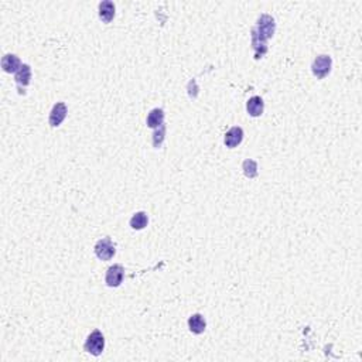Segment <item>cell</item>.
Here are the masks:
<instances>
[{
    "mask_svg": "<svg viewBox=\"0 0 362 362\" xmlns=\"http://www.w3.org/2000/svg\"><path fill=\"white\" fill-rule=\"evenodd\" d=\"M95 253L101 260H110L115 255V246L110 241V238H103L96 242L95 245Z\"/></svg>",
    "mask_w": 362,
    "mask_h": 362,
    "instance_id": "obj_4",
    "label": "cell"
},
{
    "mask_svg": "<svg viewBox=\"0 0 362 362\" xmlns=\"http://www.w3.org/2000/svg\"><path fill=\"white\" fill-rule=\"evenodd\" d=\"M67 106H65V103L63 102H58V103H55L54 105V108L51 110V113H50V125L52 127H57L60 126L61 123H63V121L65 119V116H67Z\"/></svg>",
    "mask_w": 362,
    "mask_h": 362,
    "instance_id": "obj_6",
    "label": "cell"
},
{
    "mask_svg": "<svg viewBox=\"0 0 362 362\" xmlns=\"http://www.w3.org/2000/svg\"><path fill=\"white\" fill-rule=\"evenodd\" d=\"M275 29H276L275 18L269 15H262L258 20L256 27L252 30V35L256 37L258 40L266 43V40H269L275 34Z\"/></svg>",
    "mask_w": 362,
    "mask_h": 362,
    "instance_id": "obj_1",
    "label": "cell"
},
{
    "mask_svg": "<svg viewBox=\"0 0 362 362\" xmlns=\"http://www.w3.org/2000/svg\"><path fill=\"white\" fill-rule=\"evenodd\" d=\"M32 81V68L27 64H23L16 72V82L18 86H27Z\"/></svg>",
    "mask_w": 362,
    "mask_h": 362,
    "instance_id": "obj_11",
    "label": "cell"
},
{
    "mask_svg": "<svg viewBox=\"0 0 362 362\" xmlns=\"http://www.w3.org/2000/svg\"><path fill=\"white\" fill-rule=\"evenodd\" d=\"M242 139H243V130L239 126H234L226 132L224 142L226 144V147L234 149V147H236L239 143L242 142Z\"/></svg>",
    "mask_w": 362,
    "mask_h": 362,
    "instance_id": "obj_7",
    "label": "cell"
},
{
    "mask_svg": "<svg viewBox=\"0 0 362 362\" xmlns=\"http://www.w3.org/2000/svg\"><path fill=\"white\" fill-rule=\"evenodd\" d=\"M189 327L194 334H203L207 327L204 317L201 314H192L189 318Z\"/></svg>",
    "mask_w": 362,
    "mask_h": 362,
    "instance_id": "obj_12",
    "label": "cell"
},
{
    "mask_svg": "<svg viewBox=\"0 0 362 362\" xmlns=\"http://www.w3.org/2000/svg\"><path fill=\"white\" fill-rule=\"evenodd\" d=\"M331 64H332V61H331L330 55H318L313 63V67H311L313 74L320 79L327 77L331 71Z\"/></svg>",
    "mask_w": 362,
    "mask_h": 362,
    "instance_id": "obj_3",
    "label": "cell"
},
{
    "mask_svg": "<svg viewBox=\"0 0 362 362\" xmlns=\"http://www.w3.org/2000/svg\"><path fill=\"white\" fill-rule=\"evenodd\" d=\"M85 351L92 354L95 357L101 355L103 348H105V338H103V334L99 330H95L94 332H91L85 341Z\"/></svg>",
    "mask_w": 362,
    "mask_h": 362,
    "instance_id": "obj_2",
    "label": "cell"
},
{
    "mask_svg": "<svg viewBox=\"0 0 362 362\" xmlns=\"http://www.w3.org/2000/svg\"><path fill=\"white\" fill-rule=\"evenodd\" d=\"M99 17L102 21L105 23H110L115 17V4L109 1V0H105L102 3H99Z\"/></svg>",
    "mask_w": 362,
    "mask_h": 362,
    "instance_id": "obj_10",
    "label": "cell"
},
{
    "mask_svg": "<svg viewBox=\"0 0 362 362\" xmlns=\"http://www.w3.org/2000/svg\"><path fill=\"white\" fill-rule=\"evenodd\" d=\"M242 169H243L245 175L249 177V178H255L258 175V164H256L255 160H251V158L245 160L243 164H242Z\"/></svg>",
    "mask_w": 362,
    "mask_h": 362,
    "instance_id": "obj_15",
    "label": "cell"
},
{
    "mask_svg": "<svg viewBox=\"0 0 362 362\" xmlns=\"http://www.w3.org/2000/svg\"><path fill=\"white\" fill-rule=\"evenodd\" d=\"M147 215H146V212H136L133 217H132V220H130V226L133 228V229H143L146 225H147Z\"/></svg>",
    "mask_w": 362,
    "mask_h": 362,
    "instance_id": "obj_14",
    "label": "cell"
},
{
    "mask_svg": "<svg viewBox=\"0 0 362 362\" xmlns=\"http://www.w3.org/2000/svg\"><path fill=\"white\" fill-rule=\"evenodd\" d=\"M123 275H125V270H123V268L121 265L110 266L108 269V272H106V277H105L106 284L109 287H118L119 284L122 283V280H123Z\"/></svg>",
    "mask_w": 362,
    "mask_h": 362,
    "instance_id": "obj_5",
    "label": "cell"
},
{
    "mask_svg": "<svg viewBox=\"0 0 362 362\" xmlns=\"http://www.w3.org/2000/svg\"><path fill=\"white\" fill-rule=\"evenodd\" d=\"M246 109H248V113L253 116V118H258L263 113V109H265V105H263V99L260 96H252L248 103H246Z\"/></svg>",
    "mask_w": 362,
    "mask_h": 362,
    "instance_id": "obj_8",
    "label": "cell"
},
{
    "mask_svg": "<svg viewBox=\"0 0 362 362\" xmlns=\"http://www.w3.org/2000/svg\"><path fill=\"white\" fill-rule=\"evenodd\" d=\"M164 122V112L161 109H153L147 116V126L149 127H160Z\"/></svg>",
    "mask_w": 362,
    "mask_h": 362,
    "instance_id": "obj_13",
    "label": "cell"
},
{
    "mask_svg": "<svg viewBox=\"0 0 362 362\" xmlns=\"http://www.w3.org/2000/svg\"><path fill=\"white\" fill-rule=\"evenodd\" d=\"M164 135H166V126L161 125L160 129L156 130L155 135H153V144H155V147H160L161 146V143L164 140Z\"/></svg>",
    "mask_w": 362,
    "mask_h": 362,
    "instance_id": "obj_16",
    "label": "cell"
},
{
    "mask_svg": "<svg viewBox=\"0 0 362 362\" xmlns=\"http://www.w3.org/2000/svg\"><path fill=\"white\" fill-rule=\"evenodd\" d=\"M1 67L6 72H17L20 68H21V64H20V60L18 57L15 55V54H6L1 60Z\"/></svg>",
    "mask_w": 362,
    "mask_h": 362,
    "instance_id": "obj_9",
    "label": "cell"
}]
</instances>
